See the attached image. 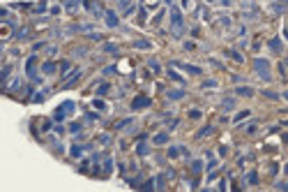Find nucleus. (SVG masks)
I'll use <instances>...</instances> for the list:
<instances>
[{"mask_svg": "<svg viewBox=\"0 0 288 192\" xmlns=\"http://www.w3.org/2000/svg\"><path fill=\"white\" fill-rule=\"evenodd\" d=\"M51 72H55V65H53V63H46V65H44V74H51Z\"/></svg>", "mask_w": 288, "mask_h": 192, "instance_id": "17", "label": "nucleus"}, {"mask_svg": "<svg viewBox=\"0 0 288 192\" xmlns=\"http://www.w3.org/2000/svg\"><path fill=\"white\" fill-rule=\"evenodd\" d=\"M228 56H233V60H238V63H242V60H244L242 53H238V51H228Z\"/></svg>", "mask_w": 288, "mask_h": 192, "instance_id": "16", "label": "nucleus"}, {"mask_svg": "<svg viewBox=\"0 0 288 192\" xmlns=\"http://www.w3.org/2000/svg\"><path fill=\"white\" fill-rule=\"evenodd\" d=\"M180 150H182L180 146H173L171 150H168V158H178V155H180Z\"/></svg>", "mask_w": 288, "mask_h": 192, "instance_id": "14", "label": "nucleus"}, {"mask_svg": "<svg viewBox=\"0 0 288 192\" xmlns=\"http://www.w3.org/2000/svg\"><path fill=\"white\" fill-rule=\"evenodd\" d=\"M148 65L155 69V72H159V63H157V60H148Z\"/></svg>", "mask_w": 288, "mask_h": 192, "instance_id": "23", "label": "nucleus"}, {"mask_svg": "<svg viewBox=\"0 0 288 192\" xmlns=\"http://www.w3.org/2000/svg\"><path fill=\"white\" fill-rule=\"evenodd\" d=\"M81 130V125L79 123H74V125H69V132H79Z\"/></svg>", "mask_w": 288, "mask_h": 192, "instance_id": "30", "label": "nucleus"}, {"mask_svg": "<svg viewBox=\"0 0 288 192\" xmlns=\"http://www.w3.org/2000/svg\"><path fill=\"white\" fill-rule=\"evenodd\" d=\"M180 67H185L189 74H201V67H194V65H180Z\"/></svg>", "mask_w": 288, "mask_h": 192, "instance_id": "9", "label": "nucleus"}, {"mask_svg": "<svg viewBox=\"0 0 288 192\" xmlns=\"http://www.w3.org/2000/svg\"><path fill=\"white\" fill-rule=\"evenodd\" d=\"M83 155V148L81 146H72V158H81Z\"/></svg>", "mask_w": 288, "mask_h": 192, "instance_id": "13", "label": "nucleus"}, {"mask_svg": "<svg viewBox=\"0 0 288 192\" xmlns=\"http://www.w3.org/2000/svg\"><path fill=\"white\" fill-rule=\"evenodd\" d=\"M171 28H173V35L180 37L182 35V14L178 7H171Z\"/></svg>", "mask_w": 288, "mask_h": 192, "instance_id": "1", "label": "nucleus"}, {"mask_svg": "<svg viewBox=\"0 0 288 192\" xmlns=\"http://www.w3.org/2000/svg\"><path fill=\"white\" fill-rule=\"evenodd\" d=\"M136 153H138V155H148V146H145V144H138Z\"/></svg>", "mask_w": 288, "mask_h": 192, "instance_id": "18", "label": "nucleus"}, {"mask_svg": "<svg viewBox=\"0 0 288 192\" xmlns=\"http://www.w3.org/2000/svg\"><path fill=\"white\" fill-rule=\"evenodd\" d=\"M270 49H272V51H279V49H281V42H279V37H274L272 42H270Z\"/></svg>", "mask_w": 288, "mask_h": 192, "instance_id": "12", "label": "nucleus"}, {"mask_svg": "<svg viewBox=\"0 0 288 192\" xmlns=\"http://www.w3.org/2000/svg\"><path fill=\"white\" fill-rule=\"evenodd\" d=\"M201 167H203V164H201L198 160H196V162H191V171H201Z\"/></svg>", "mask_w": 288, "mask_h": 192, "instance_id": "22", "label": "nucleus"}, {"mask_svg": "<svg viewBox=\"0 0 288 192\" xmlns=\"http://www.w3.org/2000/svg\"><path fill=\"white\" fill-rule=\"evenodd\" d=\"M189 116H191V118H201V111H198V109H191Z\"/></svg>", "mask_w": 288, "mask_h": 192, "instance_id": "27", "label": "nucleus"}, {"mask_svg": "<svg viewBox=\"0 0 288 192\" xmlns=\"http://www.w3.org/2000/svg\"><path fill=\"white\" fill-rule=\"evenodd\" d=\"M152 141H155L157 146H161V144H166V141H168V132H159V134H157L155 139H152Z\"/></svg>", "mask_w": 288, "mask_h": 192, "instance_id": "7", "label": "nucleus"}, {"mask_svg": "<svg viewBox=\"0 0 288 192\" xmlns=\"http://www.w3.org/2000/svg\"><path fill=\"white\" fill-rule=\"evenodd\" d=\"M118 23H120V21H118V14H115V12H106V26L115 28Z\"/></svg>", "mask_w": 288, "mask_h": 192, "instance_id": "5", "label": "nucleus"}, {"mask_svg": "<svg viewBox=\"0 0 288 192\" xmlns=\"http://www.w3.org/2000/svg\"><path fill=\"white\" fill-rule=\"evenodd\" d=\"M249 114H251V111H247V109H244V111H240L238 116H235V123H240V120H244V118H249Z\"/></svg>", "mask_w": 288, "mask_h": 192, "instance_id": "10", "label": "nucleus"}, {"mask_svg": "<svg viewBox=\"0 0 288 192\" xmlns=\"http://www.w3.org/2000/svg\"><path fill=\"white\" fill-rule=\"evenodd\" d=\"M185 95V90H168V100H180Z\"/></svg>", "mask_w": 288, "mask_h": 192, "instance_id": "8", "label": "nucleus"}, {"mask_svg": "<svg viewBox=\"0 0 288 192\" xmlns=\"http://www.w3.org/2000/svg\"><path fill=\"white\" fill-rule=\"evenodd\" d=\"M136 49H150V42H145V39H138V42H134Z\"/></svg>", "mask_w": 288, "mask_h": 192, "instance_id": "11", "label": "nucleus"}, {"mask_svg": "<svg viewBox=\"0 0 288 192\" xmlns=\"http://www.w3.org/2000/svg\"><path fill=\"white\" fill-rule=\"evenodd\" d=\"M208 134H212V125H208V127H203V130L198 132V137H208Z\"/></svg>", "mask_w": 288, "mask_h": 192, "instance_id": "15", "label": "nucleus"}, {"mask_svg": "<svg viewBox=\"0 0 288 192\" xmlns=\"http://www.w3.org/2000/svg\"><path fill=\"white\" fill-rule=\"evenodd\" d=\"M141 190H157V188H155V181H145Z\"/></svg>", "mask_w": 288, "mask_h": 192, "instance_id": "19", "label": "nucleus"}, {"mask_svg": "<svg viewBox=\"0 0 288 192\" xmlns=\"http://www.w3.org/2000/svg\"><path fill=\"white\" fill-rule=\"evenodd\" d=\"M104 169H106V171L113 169V160H106V162H104Z\"/></svg>", "mask_w": 288, "mask_h": 192, "instance_id": "25", "label": "nucleus"}, {"mask_svg": "<svg viewBox=\"0 0 288 192\" xmlns=\"http://www.w3.org/2000/svg\"><path fill=\"white\" fill-rule=\"evenodd\" d=\"M235 93H238V95H242V97H251V95H254V88H251V86H240Z\"/></svg>", "mask_w": 288, "mask_h": 192, "instance_id": "6", "label": "nucleus"}, {"mask_svg": "<svg viewBox=\"0 0 288 192\" xmlns=\"http://www.w3.org/2000/svg\"><path fill=\"white\" fill-rule=\"evenodd\" d=\"M286 65H288V60H286Z\"/></svg>", "mask_w": 288, "mask_h": 192, "instance_id": "34", "label": "nucleus"}, {"mask_svg": "<svg viewBox=\"0 0 288 192\" xmlns=\"http://www.w3.org/2000/svg\"><path fill=\"white\" fill-rule=\"evenodd\" d=\"M76 3L79 0H67V9H76Z\"/></svg>", "mask_w": 288, "mask_h": 192, "instance_id": "28", "label": "nucleus"}, {"mask_svg": "<svg viewBox=\"0 0 288 192\" xmlns=\"http://www.w3.org/2000/svg\"><path fill=\"white\" fill-rule=\"evenodd\" d=\"M129 3H132V0H118V9H122L127 16H129V14H134V7H132Z\"/></svg>", "mask_w": 288, "mask_h": 192, "instance_id": "4", "label": "nucleus"}, {"mask_svg": "<svg viewBox=\"0 0 288 192\" xmlns=\"http://www.w3.org/2000/svg\"><path fill=\"white\" fill-rule=\"evenodd\" d=\"M92 104H95V107H97V109H106V104H104L102 100H95V102H92Z\"/></svg>", "mask_w": 288, "mask_h": 192, "instance_id": "29", "label": "nucleus"}, {"mask_svg": "<svg viewBox=\"0 0 288 192\" xmlns=\"http://www.w3.org/2000/svg\"><path fill=\"white\" fill-rule=\"evenodd\" d=\"M247 181H249V183H256V181H258V176H256V174H254V171H251V174H249V176H247Z\"/></svg>", "mask_w": 288, "mask_h": 192, "instance_id": "26", "label": "nucleus"}, {"mask_svg": "<svg viewBox=\"0 0 288 192\" xmlns=\"http://www.w3.org/2000/svg\"><path fill=\"white\" fill-rule=\"evenodd\" d=\"M235 107V100L233 97H228V100H224V109H233Z\"/></svg>", "mask_w": 288, "mask_h": 192, "instance_id": "20", "label": "nucleus"}, {"mask_svg": "<svg viewBox=\"0 0 288 192\" xmlns=\"http://www.w3.org/2000/svg\"><path fill=\"white\" fill-rule=\"evenodd\" d=\"M150 97L148 95H141V97H136V100H134L132 102V109H134V111H136V109H143V107H150Z\"/></svg>", "mask_w": 288, "mask_h": 192, "instance_id": "3", "label": "nucleus"}, {"mask_svg": "<svg viewBox=\"0 0 288 192\" xmlns=\"http://www.w3.org/2000/svg\"><path fill=\"white\" fill-rule=\"evenodd\" d=\"M286 37H288V28H286Z\"/></svg>", "mask_w": 288, "mask_h": 192, "instance_id": "33", "label": "nucleus"}, {"mask_svg": "<svg viewBox=\"0 0 288 192\" xmlns=\"http://www.w3.org/2000/svg\"><path fill=\"white\" fill-rule=\"evenodd\" d=\"M284 97H286V100H288V90H286V93H284Z\"/></svg>", "mask_w": 288, "mask_h": 192, "instance_id": "32", "label": "nucleus"}, {"mask_svg": "<svg viewBox=\"0 0 288 192\" xmlns=\"http://www.w3.org/2000/svg\"><path fill=\"white\" fill-rule=\"evenodd\" d=\"M221 5H233V0H221Z\"/></svg>", "mask_w": 288, "mask_h": 192, "instance_id": "31", "label": "nucleus"}, {"mask_svg": "<svg viewBox=\"0 0 288 192\" xmlns=\"http://www.w3.org/2000/svg\"><path fill=\"white\" fill-rule=\"evenodd\" d=\"M104 93H108V86H106V83H104V86H99V88H97V95H104Z\"/></svg>", "mask_w": 288, "mask_h": 192, "instance_id": "24", "label": "nucleus"}, {"mask_svg": "<svg viewBox=\"0 0 288 192\" xmlns=\"http://www.w3.org/2000/svg\"><path fill=\"white\" fill-rule=\"evenodd\" d=\"M104 49H106L108 53H118V46H115V44H106V46H104Z\"/></svg>", "mask_w": 288, "mask_h": 192, "instance_id": "21", "label": "nucleus"}, {"mask_svg": "<svg viewBox=\"0 0 288 192\" xmlns=\"http://www.w3.org/2000/svg\"><path fill=\"white\" fill-rule=\"evenodd\" d=\"M254 67H256V72L261 74L263 81H270V79H272V74H270V63L265 60V58H256Z\"/></svg>", "mask_w": 288, "mask_h": 192, "instance_id": "2", "label": "nucleus"}]
</instances>
